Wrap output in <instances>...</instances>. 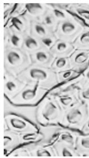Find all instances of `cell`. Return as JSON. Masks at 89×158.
Here are the masks:
<instances>
[{
	"label": "cell",
	"instance_id": "1",
	"mask_svg": "<svg viewBox=\"0 0 89 158\" xmlns=\"http://www.w3.org/2000/svg\"><path fill=\"white\" fill-rule=\"evenodd\" d=\"M16 76L26 84L37 85L47 90L58 84L56 73L50 68L37 65H30Z\"/></svg>",
	"mask_w": 89,
	"mask_h": 158
},
{
	"label": "cell",
	"instance_id": "2",
	"mask_svg": "<svg viewBox=\"0 0 89 158\" xmlns=\"http://www.w3.org/2000/svg\"><path fill=\"white\" fill-rule=\"evenodd\" d=\"M38 118L44 124H60L64 116V111L55 98L49 95L39 105Z\"/></svg>",
	"mask_w": 89,
	"mask_h": 158
},
{
	"label": "cell",
	"instance_id": "3",
	"mask_svg": "<svg viewBox=\"0 0 89 158\" xmlns=\"http://www.w3.org/2000/svg\"><path fill=\"white\" fill-rule=\"evenodd\" d=\"M30 55L22 49L6 48L5 52V66L7 73L16 76L30 66Z\"/></svg>",
	"mask_w": 89,
	"mask_h": 158
},
{
	"label": "cell",
	"instance_id": "4",
	"mask_svg": "<svg viewBox=\"0 0 89 158\" xmlns=\"http://www.w3.org/2000/svg\"><path fill=\"white\" fill-rule=\"evenodd\" d=\"M89 119V113L87 105L80 102L64 111L60 124L67 128L81 131Z\"/></svg>",
	"mask_w": 89,
	"mask_h": 158
},
{
	"label": "cell",
	"instance_id": "5",
	"mask_svg": "<svg viewBox=\"0 0 89 158\" xmlns=\"http://www.w3.org/2000/svg\"><path fill=\"white\" fill-rule=\"evenodd\" d=\"M86 26L72 15L69 19L58 23L55 34L57 39L72 43Z\"/></svg>",
	"mask_w": 89,
	"mask_h": 158
},
{
	"label": "cell",
	"instance_id": "6",
	"mask_svg": "<svg viewBox=\"0 0 89 158\" xmlns=\"http://www.w3.org/2000/svg\"><path fill=\"white\" fill-rule=\"evenodd\" d=\"M47 91L37 85L26 84L25 88L10 100L15 104H35L43 98Z\"/></svg>",
	"mask_w": 89,
	"mask_h": 158
},
{
	"label": "cell",
	"instance_id": "7",
	"mask_svg": "<svg viewBox=\"0 0 89 158\" xmlns=\"http://www.w3.org/2000/svg\"><path fill=\"white\" fill-rule=\"evenodd\" d=\"M49 9L47 3H23V15L31 22L40 21Z\"/></svg>",
	"mask_w": 89,
	"mask_h": 158
},
{
	"label": "cell",
	"instance_id": "8",
	"mask_svg": "<svg viewBox=\"0 0 89 158\" xmlns=\"http://www.w3.org/2000/svg\"><path fill=\"white\" fill-rule=\"evenodd\" d=\"M31 22L24 15L12 16L5 27L23 35L30 34Z\"/></svg>",
	"mask_w": 89,
	"mask_h": 158
},
{
	"label": "cell",
	"instance_id": "9",
	"mask_svg": "<svg viewBox=\"0 0 89 158\" xmlns=\"http://www.w3.org/2000/svg\"><path fill=\"white\" fill-rule=\"evenodd\" d=\"M30 56L33 65L45 68H51L55 59L50 50L44 48L30 54Z\"/></svg>",
	"mask_w": 89,
	"mask_h": 158
},
{
	"label": "cell",
	"instance_id": "10",
	"mask_svg": "<svg viewBox=\"0 0 89 158\" xmlns=\"http://www.w3.org/2000/svg\"><path fill=\"white\" fill-rule=\"evenodd\" d=\"M5 75V93L7 98L11 99L22 90L26 84L11 73H7V75Z\"/></svg>",
	"mask_w": 89,
	"mask_h": 158
},
{
	"label": "cell",
	"instance_id": "11",
	"mask_svg": "<svg viewBox=\"0 0 89 158\" xmlns=\"http://www.w3.org/2000/svg\"><path fill=\"white\" fill-rule=\"evenodd\" d=\"M69 58L71 68L82 72L89 65V50H75Z\"/></svg>",
	"mask_w": 89,
	"mask_h": 158
},
{
	"label": "cell",
	"instance_id": "12",
	"mask_svg": "<svg viewBox=\"0 0 89 158\" xmlns=\"http://www.w3.org/2000/svg\"><path fill=\"white\" fill-rule=\"evenodd\" d=\"M78 93V90L70 91L60 94L53 97L65 111L81 102Z\"/></svg>",
	"mask_w": 89,
	"mask_h": 158
},
{
	"label": "cell",
	"instance_id": "13",
	"mask_svg": "<svg viewBox=\"0 0 89 158\" xmlns=\"http://www.w3.org/2000/svg\"><path fill=\"white\" fill-rule=\"evenodd\" d=\"M75 49L72 43L64 40H57L55 45L50 49L51 52L55 57H70L75 51Z\"/></svg>",
	"mask_w": 89,
	"mask_h": 158
},
{
	"label": "cell",
	"instance_id": "14",
	"mask_svg": "<svg viewBox=\"0 0 89 158\" xmlns=\"http://www.w3.org/2000/svg\"><path fill=\"white\" fill-rule=\"evenodd\" d=\"M78 132L73 131L71 129L62 127L58 133L57 137V141L65 144L67 146L75 148V144L78 136Z\"/></svg>",
	"mask_w": 89,
	"mask_h": 158
},
{
	"label": "cell",
	"instance_id": "15",
	"mask_svg": "<svg viewBox=\"0 0 89 158\" xmlns=\"http://www.w3.org/2000/svg\"><path fill=\"white\" fill-rule=\"evenodd\" d=\"M31 35L39 40L55 35V33L40 21H33L31 23Z\"/></svg>",
	"mask_w": 89,
	"mask_h": 158
},
{
	"label": "cell",
	"instance_id": "16",
	"mask_svg": "<svg viewBox=\"0 0 89 158\" xmlns=\"http://www.w3.org/2000/svg\"><path fill=\"white\" fill-rule=\"evenodd\" d=\"M5 36L7 37L8 48L22 49L25 35L12 31L10 28L5 27Z\"/></svg>",
	"mask_w": 89,
	"mask_h": 158
},
{
	"label": "cell",
	"instance_id": "17",
	"mask_svg": "<svg viewBox=\"0 0 89 158\" xmlns=\"http://www.w3.org/2000/svg\"><path fill=\"white\" fill-rule=\"evenodd\" d=\"M6 122L7 123L8 127L11 130L18 131H26L30 130L32 125L24 120L19 118L14 115H9L6 117Z\"/></svg>",
	"mask_w": 89,
	"mask_h": 158
},
{
	"label": "cell",
	"instance_id": "18",
	"mask_svg": "<svg viewBox=\"0 0 89 158\" xmlns=\"http://www.w3.org/2000/svg\"><path fill=\"white\" fill-rule=\"evenodd\" d=\"M42 48L43 46L40 40L31 35L30 34L25 35L22 46V50L30 55Z\"/></svg>",
	"mask_w": 89,
	"mask_h": 158
},
{
	"label": "cell",
	"instance_id": "19",
	"mask_svg": "<svg viewBox=\"0 0 89 158\" xmlns=\"http://www.w3.org/2000/svg\"><path fill=\"white\" fill-rule=\"evenodd\" d=\"M72 44L76 50H89V27L86 26Z\"/></svg>",
	"mask_w": 89,
	"mask_h": 158
},
{
	"label": "cell",
	"instance_id": "20",
	"mask_svg": "<svg viewBox=\"0 0 89 158\" xmlns=\"http://www.w3.org/2000/svg\"><path fill=\"white\" fill-rule=\"evenodd\" d=\"M69 11L75 17L83 22L86 26L89 27V9L78 6L75 3H72Z\"/></svg>",
	"mask_w": 89,
	"mask_h": 158
},
{
	"label": "cell",
	"instance_id": "21",
	"mask_svg": "<svg viewBox=\"0 0 89 158\" xmlns=\"http://www.w3.org/2000/svg\"><path fill=\"white\" fill-rule=\"evenodd\" d=\"M75 149L78 155H89V134L78 136Z\"/></svg>",
	"mask_w": 89,
	"mask_h": 158
},
{
	"label": "cell",
	"instance_id": "22",
	"mask_svg": "<svg viewBox=\"0 0 89 158\" xmlns=\"http://www.w3.org/2000/svg\"><path fill=\"white\" fill-rule=\"evenodd\" d=\"M50 68L56 73L71 69L69 57H55Z\"/></svg>",
	"mask_w": 89,
	"mask_h": 158
},
{
	"label": "cell",
	"instance_id": "23",
	"mask_svg": "<svg viewBox=\"0 0 89 158\" xmlns=\"http://www.w3.org/2000/svg\"><path fill=\"white\" fill-rule=\"evenodd\" d=\"M53 149L56 155L61 156H75L78 155L75 148L67 146L58 141H57L53 145Z\"/></svg>",
	"mask_w": 89,
	"mask_h": 158
},
{
	"label": "cell",
	"instance_id": "24",
	"mask_svg": "<svg viewBox=\"0 0 89 158\" xmlns=\"http://www.w3.org/2000/svg\"><path fill=\"white\" fill-rule=\"evenodd\" d=\"M40 22L43 23L44 25L46 26L54 33L59 23L57 21V20L56 19L55 17H54L53 14L50 12L49 9L47 13L42 17L41 20L40 21Z\"/></svg>",
	"mask_w": 89,
	"mask_h": 158
},
{
	"label": "cell",
	"instance_id": "25",
	"mask_svg": "<svg viewBox=\"0 0 89 158\" xmlns=\"http://www.w3.org/2000/svg\"><path fill=\"white\" fill-rule=\"evenodd\" d=\"M81 73V72L80 71L72 69L57 73L58 84L66 82L67 81L78 76Z\"/></svg>",
	"mask_w": 89,
	"mask_h": 158
},
{
	"label": "cell",
	"instance_id": "26",
	"mask_svg": "<svg viewBox=\"0 0 89 158\" xmlns=\"http://www.w3.org/2000/svg\"><path fill=\"white\" fill-rule=\"evenodd\" d=\"M49 10L50 12L53 14V15L54 16V17H55L56 19L57 20L58 23L66 20L72 16V14H71L69 11L66 10L57 9V8L53 7L50 6H49Z\"/></svg>",
	"mask_w": 89,
	"mask_h": 158
},
{
	"label": "cell",
	"instance_id": "27",
	"mask_svg": "<svg viewBox=\"0 0 89 158\" xmlns=\"http://www.w3.org/2000/svg\"><path fill=\"white\" fill-rule=\"evenodd\" d=\"M57 39L56 36L55 34L50 36L44 37V39L40 40L43 48L50 50L55 45L56 42L57 41Z\"/></svg>",
	"mask_w": 89,
	"mask_h": 158
},
{
	"label": "cell",
	"instance_id": "28",
	"mask_svg": "<svg viewBox=\"0 0 89 158\" xmlns=\"http://www.w3.org/2000/svg\"><path fill=\"white\" fill-rule=\"evenodd\" d=\"M78 98L81 103L87 104L89 102V85L81 88L78 93Z\"/></svg>",
	"mask_w": 89,
	"mask_h": 158
},
{
	"label": "cell",
	"instance_id": "29",
	"mask_svg": "<svg viewBox=\"0 0 89 158\" xmlns=\"http://www.w3.org/2000/svg\"><path fill=\"white\" fill-rule=\"evenodd\" d=\"M36 154L38 156H53L56 153L53 148H42L37 150Z\"/></svg>",
	"mask_w": 89,
	"mask_h": 158
},
{
	"label": "cell",
	"instance_id": "30",
	"mask_svg": "<svg viewBox=\"0 0 89 158\" xmlns=\"http://www.w3.org/2000/svg\"><path fill=\"white\" fill-rule=\"evenodd\" d=\"M81 76L82 88L89 85V65L81 72Z\"/></svg>",
	"mask_w": 89,
	"mask_h": 158
},
{
	"label": "cell",
	"instance_id": "31",
	"mask_svg": "<svg viewBox=\"0 0 89 158\" xmlns=\"http://www.w3.org/2000/svg\"><path fill=\"white\" fill-rule=\"evenodd\" d=\"M39 138V135L36 133H27L21 136L22 140L23 141H34Z\"/></svg>",
	"mask_w": 89,
	"mask_h": 158
},
{
	"label": "cell",
	"instance_id": "32",
	"mask_svg": "<svg viewBox=\"0 0 89 158\" xmlns=\"http://www.w3.org/2000/svg\"><path fill=\"white\" fill-rule=\"evenodd\" d=\"M11 135H6L4 136V146L7 147L9 144L12 142V139L11 138Z\"/></svg>",
	"mask_w": 89,
	"mask_h": 158
},
{
	"label": "cell",
	"instance_id": "33",
	"mask_svg": "<svg viewBox=\"0 0 89 158\" xmlns=\"http://www.w3.org/2000/svg\"><path fill=\"white\" fill-rule=\"evenodd\" d=\"M81 132L83 133V134H89V119L83 126V129L81 130Z\"/></svg>",
	"mask_w": 89,
	"mask_h": 158
},
{
	"label": "cell",
	"instance_id": "34",
	"mask_svg": "<svg viewBox=\"0 0 89 158\" xmlns=\"http://www.w3.org/2000/svg\"><path fill=\"white\" fill-rule=\"evenodd\" d=\"M86 105H87V109H88V111H89V102L88 103V104H86Z\"/></svg>",
	"mask_w": 89,
	"mask_h": 158
}]
</instances>
